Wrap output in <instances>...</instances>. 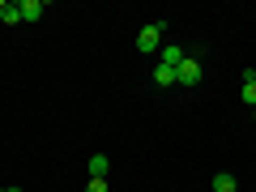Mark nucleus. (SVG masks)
I'll use <instances>...</instances> for the list:
<instances>
[{
    "mask_svg": "<svg viewBox=\"0 0 256 192\" xmlns=\"http://www.w3.org/2000/svg\"><path fill=\"white\" fill-rule=\"evenodd\" d=\"M4 192H22V188H4Z\"/></svg>",
    "mask_w": 256,
    "mask_h": 192,
    "instance_id": "9b49d317",
    "label": "nucleus"
},
{
    "mask_svg": "<svg viewBox=\"0 0 256 192\" xmlns=\"http://www.w3.org/2000/svg\"><path fill=\"white\" fill-rule=\"evenodd\" d=\"M154 82L158 86H175V68H171V64H158V68H154Z\"/></svg>",
    "mask_w": 256,
    "mask_h": 192,
    "instance_id": "0eeeda50",
    "label": "nucleus"
},
{
    "mask_svg": "<svg viewBox=\"0 0 256 192\" xmlns=\"http://www.w3.org/2000/svg\"><path fill=\"white\" fill-rule=\"evenodd\" d=\"M18 9H22V22H38L47 13V4L43 0H18Z\"/></svg>",
    "mask_w": 256,
    "mask_h": 192,
    "instance_id": "7ed1b4c3",
    "label": "nucleus"
},
{
    "mask_svg": "<svg viewBox=\"0 0 256 192\" xmlns=\"http://www.w3.org/2000/svg\"><path fill=\"white\" fill-rule=\"evenodd\" d=\"M0 192H4V188H0Z\"/></svg>",
    "mask_w": 256,
    "mask_h": 192,
    "instance_id": "ddd939ff",
    "label": "nucleus"
},
{
    "mask_svg": "<svg viewBox=\"0 0 256 192\" xmlns=\"http://www.w3.org/2000/svg\"><path fill=\"white\" fill-rule=\"evenodd\" d=\"M158 43H162V26H146L137 34V52H158Z\"/></svg>",
    "mask_w": 256,
    "mask_h": 192,
    "instance_id": "f03ea898",
    "label": "nucleus"
},
{
    "mask_svg": "<svg viewBox=\"0 0 256 192\" xmlns=\"http://www.w3.org/2000/svg\"><path fill=\"white\" fill-rule=\"evenodd\" d=\"M86 192H107V180H90V184H86Z\"/></svg>",
    "mask_w": 256,
    "mask_h": 192,
    "instance_id": "9d476101",
    "label": "nucleus"
},
{
    "mask_svg": "<svg viewBox=\"0 0 256 192\" xmlns=\"http://www.w3.org/2000/svg\"><path fill=\"white\" fill-rule=\"evenodd\" d=\"M184 60H188V47H162V64H171V68H180Z\"/></svg>",
    "mask_w": 256,
    "mask_h": 192,
    "instance_id": "39448f33",
    "label": "nucleus"
},
{
    "mask_svg": "<svg viewBox=\"0 0 256 192\" xmlns=\"http://www.w3.org/2000/svg\"><path fill=\"white\" fill-rule=\"evenodd\" d=\"M244 102H248V107H256V82H244Z\"/></svg>",
    "mask_w": 256,
    "mask_h": 192,
    "instance_id": "1a4fd4ad",
    "label": "nucleus"
},
{
    "mask_svg": "<svg viewBox=\"0 0 256 192\" xmlns=\"http://www.w3.org/2000/svg\"><path fill=\"white\" fill-rule=\"evenodd\" d=\"M196 82H201V64H196V60L188 56V60H184L180 68H175V86H196Z\"/></svg>",
    "mask_w": 256,
    "mask_h": 192,
    "instance_id": "f257e3e1",
    "label": "nucleus"
},
{
    "mask_svg": "<svg viewBox=\"0 0 256 192\" xmlns=\"http://www.w3.org/2000/svg\"><path fill=\"white\" fill-rule=\"evenodd\" d=\"M210 192H239V188H235V175L218 171V175H214V180H210Z\"/></svg>",
    "mask_w": 256,
    "mask_h": 192,
    "instance_id": "20e7f679",
    "label": "nucleus"
},
{
    "mask_svg": "<svg viewBox=\"0 0 256 192\" xmlns=\"http://www.w3.org/2000/svg\"><path fill=\"white\" fill-rule=\"evenodd\" d=\"M252 120H256V107H252Z\"/></svg>",
    "mask_w": 256,
    "mask_h": 192,
    "instance_id": "f8f14e48",
    "label": "nucleus"
},
{
    "mask_svg": "<svg viewBox=\"0 0 256 192\" xmlns=\"http://www.w3.org/2000/svg\"><path fill=\"white\" fill-rule=\"evenodd\" d=\"M107 171H111L107 154H94V158H90V180H107Z\"/></svg>",
    "mask_w": 256,
    "mask_h": 192,
    "instance_id": "423d86ee",
    "label": "nucleus"
},
{
    "mask_svg": "<svg viewBox=\"0 0 256 192\" xmlns=\"http://www.w3.org/2000/svg\"><path fill=\"white\" fill-rule=\"evenodd\" d=\"M0 22H4V26H18V22H22V9H18V4H4V13H0Z\"/></svg>",
    "mask_w": 256,
    "mask_h": 192,
    "instance_id": "6e6552de",
    "label": "nucleus"
}]
</instances>
